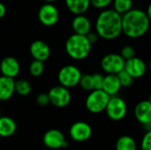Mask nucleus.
I'll return each instance as SVG.
<instances>
[{
  "instance_id": "f257e3e1",
  "label": "nucleus",
  "mask_w": 151,
  "mask_h": 150,
  "mask_svg": "<svg viewBox=\"0 0 151 150\" xmlns=\"http://www.w3.org/2000/svg\"><path fill=\"white\" fill-rule=\"evenodd\" d=\"M96 32L104 40H114L122 34V15L114 9H104L96 20Z\"/></svg>"
},
{
  "instance_id": "f03ea898",
  "label": "nucleus",
  "mask_w": 151,
  "mask_h": 150,
  "mask_svg": "<svg viewBox=\"0 0 151 150\" xmlns=\"http://www.w3.org/2000/svg\"><path fill=\"white\" fill-rule=\"evenodd\" d=\"M150 20L146 11L132 9L122 15V33L128 38L137 39L143 36L149 30Z\"/></svg>"
},
{
  "instance_id": "7ed1b4c3",
  "label": "nucleus",
  "mask_w": 151,
  "mask_h": 150,
  "mask_svg": "<svg viewBox=\"0 0 151 150\" xmlns=\"http://www.w3.org/2000/svg\"><path fill=\"white\" fill-rule=\"evenodd\" d=\"M65 48L66 54L72 59L80 61L86 59L89 56L92 44L88 41L87 35L74 33L67 38Z\"/></svg>"
},
{
  "instance_id": "20e7f679",
  "label": "nucleus",
  "mask_w": 151,
  "mask_h": 150,
  "mask_svg": "<svg viewBox=\"0 0 151 150\" xmlns=\"http://www.w3.org/2000/svg\"><path fill=\"white\" fill-rule=\"evenodd\" d=\"M110 98L111 96L103 89H94L86 98V109L93 114L101 113L105 111Z\"/></svg>"
},
{
  "instance_id": "39448f33",
  "label": "nucleus",
  "mask_w": 151,
  "mask_h": 150,
  "mask_svg": "<svg viewBox=\"0 0 151 150\" xmlns=\"http://www.w3.org/2000/svg\"><path fill=\"white\" fill-rule=\"evenodd\" d=\"M81 76L82 73L77 66L67 65L59 70L58 73V80L60 85L67 88H72L79 85Z\"/></svg>"
},
{
  "instance_id": "423d86ee",
  "label": "nucleus",
  "mask_w": 151,
  "mask_h": 150,
  "mask_svg": "<svg viewBox=\"0 0 151 150\" xmlns=\"http://www.w3.org/2000/svg\"><path fill=\"white\" fill-rule=\"evenodd\" d=\"M104 111L110 119L113 121H120L127 115V106L125 100L118 95H113L111 96Z\"/></svg>"
},
{
  "instance_id": "0eeeda50",
  "label": "nucleus",
  "mask_w": 151,
  "mask_h": 150,
  "mask_svg": "<svg viewBox=\"0 0 151 150\" xmlns=\"http://www.w3.org/2000/svg\"><path fill=\"white\" fill-rule=\"evenodd\" d=\"M126 60L120 54L110 53L101 60V67L107 74H118L125 69Z\"/></svg>"
},
{
  "instance_id": "6e6552de",
  "label": "nucleus",
  "mask_w": 151,
  "mask_h": 150,
  "mask_svg": "<svg viewBox=\"0 0 151 150\" xmlns=\"http://www.w3.org/2000/svg\"><path fill=\"white\" fill-rule=\"evenodd\" d=\"M37 16L42 25L52 27L55 26L59 19V11L53 3H45L39 8Z\"/></svg>"
},
{
  "instance_id": "1a4fd4ad",
  "label": "nucleus",
  "mask_w": 151,
  "mask_h": 150,
  "mask_svg": "<svg viewBox=\"0 0 151 150\" xmlns=\"http://www.w3.org/2000/svg\"><path fill=\"white\" fill-rule=\"evenodd\" d=\"M50 103L57 108H65L71 102V93L69 88L59 85L51 88L48 93Z\"/></svg>"
},
{
  "instance_id": "9d476101",
  "label": "nucleus",
  "mask_w": 151,
  "mask_h": 150,
  "mask_svg": "<svg viewBox=\"0 0 151 150\" xmlns=\"http://www.w3.org/2000/svg\"><path fill=\"white\" fill-rule=\"evenodd\" d=\"M92 127L84 121H77L73 123L70 129L69 134L73 141L76 142H85L92 136Z\"/></svg>"
},
{
  "instance_id": "9b49d317",
  "label": "nucleus",
  "mask_w": 151,
  "mask_h": 150,
  "mask_svg": "<svg viewBox=\"0 0 151 150\" xmlns=\"http://www.w3.org/2000/svg\"><path fill=\"white\" fill-rule=\"evenodd\" d=\"M43 144L50 149H59L62 148H66L68 142L64 135V133L58 129L48 130L42 138Z\"/></svg>"
},
{
  "instance_id": "f8f14e48",
  "label": "nucleus",
  "mask_w": 151,
  "mask_h": 150,
  "mask_svg": "<svg viewBox=\"0 0 151 150\" xmlns=\"http://www.w3.org/2000/svg\"><path fill=\"white\" fill-rule=\"evenodd\" d=\"M125 70L134 79H138V78H142L146 73L147 65L142 58L134 57L128 60H126Z\"/></svg>"
},
{
  "instance_id": "ddd939ff",
  "label": "nucleus",
  "mask_w": 151,
  "mask_h": 150,
  "mask_svg": "<svg viewBox=\"0 0 151 150\" xmlns=\"http://www.w3.org/2000/svg\"><path fill=\"white\" fill-rule=\"evenodd\" d=\"M29 52L34 59L44 62L48 60L50 56V48L45 42L36 40L30 44Z\"/></svg>"
},
{
  "instance_id": "4468645a",
  "label": "nucleus",
  "mask_w": 151,
  "mask_h": 150,
  "mask_svg": "<svg viewBox=\"0 0 151 150\" xmlns=\"http://www.w3.org/2000/svg\"><path fill=\"white\" fill-rule=\"evenodd\" d=\"M20 72V65L13 57H5L0 62V72L2 75L15 78Z\"/></svg>"
},
{
  "instance_id": "2eb2a0df",
  "label": "nucleus",
  "mask_w": 151,
  "mask_h": 150,
  "mask_svg": "<svg viewBox=\"0 0 151 150\" xmlns=\"http://www.w3.org/2000/svg\"><path fill=\"white\" fill-rule=\"evenodd\" d=\"M134 114L136 120L145 126L151 122V102L150 100H143L138 103L134 110Z\"/></svg>"
},
{
  "instance_id": "dca6fc26",
  "label": "nucleus",
  "mask_w": 151,
  "mask_h": 150,
  "mask_svg": "<svg viewBox=\"0 0 151 150\" xmlns=\"http://www.w3.org/2000/svg\"><path fill=\"white\" fill-rule=\"evenodd\" d=\"M72 28L75 34L87 35L88 33L91 32V21L84 14L75 15V17L72 20Z\"/></svg>"
},
{
  "instance_id": "f3484780",
  "label": "nucleus",
  "mask_w": 151,
  "mask_h": 150,
  "mask_svg": "<svg viewBox=\"0 0 151 150\" xmlns=\"http://www.w3.org/2000/svg\"><path fill=\"white\" fill-rule=\"evenodd\" d=\"M15 93V80L13 78L0 76V101L5 102L11 99Z\"/></svg>"
},
{
  "instance_id": "a211bd4d",
  "label": "nucleus",
  "mask_w": 151,
  "mask_h": 150,
  "mask_svg": "<svg viewBox=\"0 0 151 150\" xmlns=\"http://www.w3.org/2000/svg\"><path fill=\"white\" fill-rule=\"evenodd\" d=\"M121 88L122 86L117 74H107L106 76H104L102 89L110 96L117 95Z\"/></svg>"
},
{
  "instance_id": "6ab92c4d",
  "label": "nucleus",
  "mask_w": 151,
  "mask_h": 150,
  "mask_svg": "<svg viewBox=\"0 0 151 150\" xmlns=\"http://www.w3.org/2000/svg\"><path fill=\"white\" fill-rule=\"evenodd\" d=\"M67 9L74 15L84 14L90 7V0H65Z\"/></svg>"
},
{
  "instance_id": "aec40b11",
  "label": "nucleus",
  "mask_w": 151,
  "mask_h": 150,
  "mask_svg": "<svg viewBox=\"0 0 151 150\" xmlns=\"http://www.w3.org/2000/svg\"><path fill=\"white\" fill-rule=\"evenodd\" d=\"M17 130L16 122L10 117H0V136L10 137Z\"/></svg>"
},
{
  "instance_id": "412c9836",
  "label": "nucleus",
  "mask_w": 151,
  "mask_h": 150,
  "mask_svg": "<svg viewBox=\"0 0 151 150\" xmlns=\"http://www.w3.org/2000/svg\"><path fill=\"white\" fill-rule=\"evenodd\" d=\"M116 150H137V143L130 135L120 136L115 145Z\"/></svg>"
},
{
  "instance_id": "4be33fe9",
  "label": "nucleus",
  "mask_w": 151,
  "mask_h": 150,
  "mask_svg": "<svg viewBox=\"0 0 151 150\" xmlns=\"http://www.w3.org/2000/svg\"><path fill=\"white\" fill-rule=\"evenodd\" d=\"M112 4V9L121 15H124L133 9V0H113Z\"/></svg>"
},
{
  "instance_id": "5701e85b",
  "label": "nucleus",
  "mask_w": 151,
  "mask_h": 150,
  "mask_svg": "<svg viewBox=\"0 0 151 150\" xmlns=\"http://www.w3.org/2000/svg\"><path fill=\"white\" fill-rule=\"evenodd\" d=\"M32 91V86L29 81L26 80H18L15 81V93L19 95H28Z\"/></svg>"
},
{
  "instance_id": "b1692460",
  "label": "nucleus",
  "mask_w": 151,
  "mask_h": 150,
  "mask_svg": "<svg viewBox=\"0 0 151 150\" xmlns=\"http://www.w3.org/2000/svg\"><path fill=\"white\" fill-rule=\"evenodd\" d=\"M44 64L42 61L34 59L29 65V72L34 77H39L44 72Z\"/></svg>"
},
{
  "instance_id": "393cba45",
  "label": "nucleus",
  "mask_w": 151,
  "mask_h": 150,
  "mask_svg": "<svg viewBox=\"0 0 151 150\" xmlns=\"http://www.w3.org/2000/svg\"><path fill=\"white\" fill-rule=\"evenodd\" d=\"M79 85L81 88L86 91H92L94 90V80L92 74H84L81 76Z\"/></svg>"
},
{
  "instance_id": "a878e982",
  "label": "nucleus",
  "mask_w": 151,
  "mask_h": 150,
  "mask_svg": "<svg viewBox=\"0 0 151 150\" xmlns=\"http://www.w3.org/2000/svg\"><path fill=\"white\" fill-rule=\"evenodd\" d=\"M117 75L119 77V80L120 81V84H121L122 88H128L133 84L134 78L125 69L122 70L120 72H119Z\"/></svg>"
},
{
  "instance_id": "bb28decb",
  "label": "nucleus",
  "mask_w": 151,
  "mask_h": 150,
  "mask_svg": "<svg viewBox=\"0 0 151 150\" xmlns=\"http://www.w3.org/2000/svg\"><path fill=\"white\" fill-rule=\"evenodd\" d=\"M141 150H151V130L144 133L141 141Z\"/></svg>"
},
{
  "instance_id": "cd10ccee",
  "label": "nucleus",
  "mask_w": 151,
  "mask_h": 150,
  "mask_svg": "<svg viewBox=\"0 0 151 150\" xmlns=\"http://www.w3.org/2000/svg\"><path fill=\"white\" fill-rule=\"evenodd\" d=\"M120 55L123 57V58L125 60H128V59L135 57V50H134V49L132 46L127 45V46H124L121 49Z\"/></svg>"
},
{
  "instance_id": "c85d7f7f",
  "label": "nucleus",
  "mask_w": 151,
  "mask_h": 150,
  "mask_svg": "<svg viewBox=\"0 0 151 150\" xmlns=\"http://www.w3.org/2000/svg\"><path fill=\"white\" fill-rule=\"evenodd\" d=\"M91 5L96 9H106L110 4H112L113 0H90Z\"/></svg>"
},
{
  "instance_id": "c756f323",
  "label": "nucleus",
  "mask_w": 151,
  "mask_h": 150,
  "mask_svg": "<svg viewBox=\"0 0 151 150\" xmlns=\"http://www.w3.org/2000/svg\"><path fill=\"white\" fill-rule=\"evenodd\" d=\"M92 75H93V80H94V89H102L104 76L100 73H95Z\"/></svg>"
},
{
  "instance_id": "7c9ffc66",
  "label": "nucleus",
  "mask_w": 151,
  "mask_h": 150,
  "mask_svg": "<svg viewBox=\"0 0 151 150\" xmlns=\"http://www.w3.org/2000/svg\"><path fill=\"white\" fill-rule=\"evenodd\" d=\"M36 103L40 106H46L50 103V98L49 95L45 93H42L37 95L36 97Z\"/></svg>"
},
{
  "instance_id": "2f4dec72",
  "label": "nucleus",
  "mask_w": 151,
  "mask_h": 150,
  "mask_svg": "<svg viewBox=\"0 0 151 150\" xmlns=\"http://www.w3.org/2000/svg\"><path fill=\"white\" fill-rule=\"evenodd\" d=\"M87 37H88V41L90 42V43L93 45L94 43H96V42H97L99 36H98V34H96V33L90 32V33H88V34H87Z\"/></svg>"
},
{
  "instance_id": "473e14b6",
  "label": "nucleus",
  "mask_w": 151,
  "mask_h": 150,
  "mask_svg": "<svg viewBox=\"0 0 151 150\" xmlns=\"http://www.w3.org/2000/svg\"><path fill=\"white\" fill-rule=\"evenodd\" d=\"M5 13H6V7L3 3L0 2V19H2L5 15Z\"/></svg>"
},
{
  "instance_id": "72a5a7b5",
  "label": "nucleus",
  "mask_w": 151,
  "mask_h": 150,
  "mask_svg": "<svg viewBox=\"0 0 151 150\" xmlns=\"http://www.w3.org/2000/svg\"><path fill=\"white\" fill-rule=\"evenodd\" d=\"M146 13H147V15H148V17H149V19H150V20L151 22V3L149 4V6L147 8Z\"/></svg>"
},
{
  "instance_id": "f704fd0d",
  "label": "nucleus",
  "mask_w": 151,
  "mask_h": 150,
  "mask_svg": "<svg viewBox=\"0 0 151 150\" xmlns=\"http://www.w3.org/2000/svg\"><path fill=\"white\" fill-rule=\"evenodd\" d=\"M45 3H54V2H56V1H58V0H43Z\"/></svg>"
},
{
  "instance_id": "c9c22d12",
  "label": "nucleus",
  "mask_w": 151,
  "mask_h": 150,
  "mask_svg": "<svg viewBox=\"0 0 151 150\" xmlns=\"http://www.w3.org/2000/svg\"><path fill=\"white\" fill-rule=\"evenodd\" d=\"M149 68H150V70L151 72V59L150 61V64H149Z\"/></svg>"
},
{
  "instance_id": "e433bc0d",
  "label": "nucleus",
  "mask_w": 151,
  "mask_h": 150,
  "mask_svg": "<svg viewBox=\"0 0 151 150\" xmlns=\"http://www.w3.org/2000/svg\"><path fill=\"white\" fill-rule=\"evenodd\" d=\"M149 100H150V102H151V94H150V97H149Z\"/></svg>"
},
{
  "instance_id": "4c0bfd02",
  "label": "nucleus",
  "mask_w": 151,
  "mask_h": 150,
  "mask_svg": "<svg viewBox=\"0 0 151 150\" xmlns=\"http://www.w3.org/2000/svg\"><path fill=\"white\" fill-rule=\"evenodd\" d=\"M0 117H1V115H0Z\"/></svg>"
}]
</instances>
